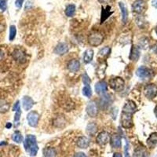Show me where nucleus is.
Here are the masks:
<instances>
[{"label":"nucleus","instance_id":"nucleus-1","mask_svg":"<svg viewBox=\"0 0 157 157\" xmlns=\"http://www.w3.org/2000/svg\"><path fill=\"white\" fill-rule=\"evenodd\" d=\"M24 145H25V150L32 156H35L37 155L39 147H38L37 141H36V137L34 135L29 134L26 136L25 141H24Z\"/></svg>","mask_w":157,"mask_h":157},{"label":"nucleus","instance_id":"nucleus-2","mask_svg":"<svg viewBox=\"0 0 157 157\" xmlns=\"http://www.w3.org/2000/svg\"><path fill=\"white\" fill-rule=\"evenodd\" d=\"M104 40V36L98 32H92L88 37V42L92 47H98L100 46Z\"/></svg>","mask_w":157,"mask_h":157},{"label":"nucleus","instance_id":"nucleus-3","mask_svg":"<svg viewBox=\"0 0 157 157\" xmlns=\"http://www.w3.org/2000/svg\"><path fill=\"white\" fill-rule=\"evenodd\" d=\"M109 85H110L111 88L114 90L115 91L120 92V91H122L124 89L125 82L120 77H116V78H112L109 81Z\"/></svg>","mask_w":157,"mask_h":157},{"label":"nucleus","instance_id":"nucleus-4","mask_svg":"<svg viewBox=\"0 0 157 157\" xmlns=\"http://www.w3.org/2000/svg\"><path fill=\"white\" fill-rule=\"evenodd\" d=\"M136 75L142 79H148L153 76V72L150 68L145 66H141L136 71Z\"/></svg>","mask_w":157,"mask_h":157},{"label":"nucleus","instance_id":"nucleus-5","mask_svg":"<svg viewBox=\"0 0 157 157\" xmlns=\"http://www.w3.org/2000/svg\"><path fill=\"white\" fill-rule=\"evenodd\" d=\"M144 94L148 99L152 100L157 95V86L153 83L148 84L144 89Z\"/></svg>","mask_w":157,"mask_h":157},{"label":"nucleus","instance_id":"nucleus-6","mask_svg":"<svg viewBox=\"0 0 157 157\" xmlns=\"http://www.w3.org/2000/svg\"><path fill=\"white\" fill-rule=\"evenodd\" d=\"M132 115L130 113H122L121 115V125L124 128H131L133 127Z\"/></svg>","mask_w":157,"mask_h":157},{"label":"nucleus","instance_id":"nucleus-7","mask_svg":"<svg viewBox=\"0 0 157 157\" xmlns=\"http://www.w3.org/2000/svg\"><path fill=\"white\" fill-rule=\"evenodd\" d=\"M39 116L36 112L34 111H32L28 114L27 116V120L28 123H29V126L32 127H37L38 123H39Z\"/></svg>","mask_w":157,"mask_h":157},{"label":"nucleus","instance_id":"nucleus-8","mask_svg":"<svg viewBox=\"0 0 157 157\" xmlns=\"http://www.w3.org/2000/svg\"><path fill=\"white\" fill-rule=\"evenodd\" d=\"M86 112L90 117H96L98 113V106L94 101H90L86 105Z\"/></svg>","mask_w":157,"mask_h":157},{"label":"nucleus","instance_id":"nucleus-9","mask_svg":"<svg viewBox=\"0 0 157 157\" xmlns=\"http://www.w3.org/2000/svg\"><path fill=\"white\" fill-rule=\"evenodd\" d=\"M12 56L13 58L20 64H23L26 61V54L21 50H15L13 52Z\"/></svg>","mask_w":157,"mask_h":157},{"label":"nucleus","instance_id":"nucleus-10","mask_svg":"<svg viewBox=\"0 0 157 157\" xmlns=\"http://www.w3.org/2000/svg\"><path fill=\"white\" fill-rule=\"evenodd\" d=\"M132 10L137 13H141L145 10V2L143 0H137L133 3Z\"/></svg>","mask_w":157,"mask_h":157},{"label":"nucleus","instance_id":"nucleus-11","mask_svg":"<svg viewBox=\"0 0 157 157\" xmlns=\"http://www.w3.org/2000/svg\"><path fill=\"white\" fill-rule=\"evenodd\" d=\"M136 110H137V106H136L135 103L132 101H127L123 108V113H130V114L135 113Z\"/></svg>","mask_w":157,"mask_h":157},{"label":"nucleus","instance_id":"nucleus-12","mask_svg":"<svg viewBox=\"0 0 157 157\" xmlns=\"http://www.w3.org/2000/svg\"><path fill=\"white\" fill-rule=\"evenodd\" d=\"M109 140H110V136H109V133L105 132V131L101 132L97 137V142L101 145H106Z\"/></svg>","mask_w":157,"mask_h":157},{"label":"nucleus","instance_id":"nucleus-13","mask_svg":"<svg viewBox=\"0 0 157 157\" xmlns=\"http://www.w3.org/2000/svg\"><path fill=\"white\" fill-rule=\"evenodd\" d=\"M68 51V47L66 43H61L56 46L54 49V53L57 55H64Z\"/></svg>","mask_w":157,"mask_h":157},{"label":"nucleus","instance_id":"nucleus-14","mask_svg":"<svg viewBox=\"0 0 157 157\" xmlns=\"http://www.w3.org/2000/svg\"><path fill=\"white\" fill-rule=\"evenodd\" d=\"M107 83L105 81L98 82L95 85V91L98 94H105L107 91Z\"/></svg>","mask_w":157,"mask_h":157},{"label":"nucleus","instance_id":"nucleus-15","mask_svg":"<svg viewBox=\"0 0 157 157\" xmlns=\"http://www.w3.org/2000/svg\"><path fill=\"white\" fill-rule=\"evenodd\" d=\"M111 146L114 148H120L122 145L121 137L119 134H113L110 138Z\"/></svg>","mask_w":157,"mask_h":157},{"label":"nucleus","instance_id":"nucleus-16","mask_svg":"<svg viewBox=\"0 0 157 157\" xmlns=\"http://www.w3.org/2000/svg\"><path fill=\"white\" fill-rule=\"evenodd\" d=\"M22 105H23L24 109L25 111L30 110L34 105V101L32 100V98L29 96H25L22 99Z\"/></svg>","mask_w":157,"mask_h":157},{"label":"nucleus","instance_id":"nucleus-17","mask_svg":"<svg viewBox=\"0 0 157 157\" xmlns=\"http://www.w3.org/2000/svg\"><path fill=\"white\" fill-rule=\"evenodd\" d=\"M119 6L120 8V10H121L122 21L123 24H126L127 21V19H128V10H127V6H126L125 4L121 2L119 3Z\"/></svg>","mask_w":157,"mask_h":157},{"label":"nucleus","instance_id":"nucleus-18","mask_svg":"<svg viewBox=\"0 0 157 157\" xmlns=\"http://www.w3.org/2000/svg\"><path fill=\"white\" fill-rule=\"evenodd\" d=\"M68 68L71 72H76L80 68V62L78 60H71L68 64Z\"/></svg>","mask_w":157,"mask_h":157},{"label":"nucleus","instance_id":"nucleus-19","mask_svg":"<svg viewBox=\"0 0 157 157\" xmlns=\"http://www.w3.org/2000/svg\"><path fill=\"white\" fill-rule=\"evenodd\" d=\"M140 57V50L136 46H133L130 50V59L133 61H137Z\"/></svg>","mask_w":157,"mask_h":157},{"label":"nucleus","instance_id":"nucleus-20","mask_svg":"<svg viewBox=\"0 0 157 157\" xmlns=\"http://www.w3.org/2000/svg\"><path fill=\"white\" fill-rule=\"evenodd\" d=\"M98 131V125L95 123H88L86 128V132L88 135L93 136Z\"/></svg>","mask_w":157,"mask_h":157},{"label":"nucleus","instance_id":"nucleus-21","mask_svg":"<svg viewBox=\"0 0 157 157\" xmlns=\"http://www.w3.org/2000/svg\"><path fill=\"white\" fill-rule=\"evenodd\" d=\"M90 141L86 137H80L77 140V145L80 148H86L89 146Z\"/></svg>","mask_w":157,"mask_h":157},{"label":"nucleus","instance_id":"nucleus-22","mask_svg":"<svg viewBox=\"0 0 157 157\" xmlns=\"http://www.w3.org/2000/svg\"><path fill=\"white\" fill-rule=\"evenodd\" d=\"M113 12L111 11V6H107L105 9L102 7V11H101V23H103L109 16H111V14L113 13Z\"/></svg>","mask_w":157,"mask_h":157},{"label":"nucleus","instance_id":"nucleus-23","mask_svg":"<svg viewBox=\"0 0 157 157\" xmlns=\"http://www.w3.org/2000/svg\"><path fill=\"white\" fill-rule=\"evenodd\" d=\"M147 144L151 148H153L157 145V133H153L147 140Z\"/></svg>","mask_w":157,"mask_h":157},{"label":"nucleus","instance_id":"nucleus-24","mask_svg":"<svg viewBox=\"0 0 157 157\" xmlns=\"http://www.w3.org/2000/svg\"><path fill=\"white\" fill-rule=\"evenodd\" d=\"M94 57V50H91V49H88L85 51L83 55V61L86 64L90 62L92 60H93Z\"/></svg>","mask_w":157,"mask_h":157},{"label":"nucleus","instance_id":"nucleus-25","mask_svg":"<svg viewBox=\"0 0 157 157\" xmlns=\"http://www.w3.org/2000/svg\"><path fill=\"white\" fill-rule=\"evenodd\" d=\"M64 13H65V15L67 17H73L75 13V6L74 4H69V5H68L66 6V8H65Z\"/></svg>","mask_w":157,"mask_h":157},{"label":"nucleus","instance_id":"nucleus-26","mask_svg":"<svg viewBox=\"0 0 157 157\" xmlns=\"http://www.w3.org/2000/svg\"><path fill=\"white\" fill-rule=\"evenodd\" d=\"M44 157H55L56 150L54 148H45L43 149Z\"/></svg>","mask_w":157,"mask_h":157},{"label":"nucleus","instance_id":"nucleus-27","mask_svg":"<svg viewBox=\"0 0 157 157\" xmlns=\"http://www.w3.org/2000/svg\"><path fill=\"white\" fill-rule=\"evenodd\" d=\"M10 109V105L4 99H0V113H3L7 112Z\"/></svg>","mask_w":157,"mask_h":157},{"label":"nucleus","instance_id":"nucleus-28","mask_svg":"<svg viewBox=\"0 0 157 157\" xmlns=\"http://www.w3.org/2000/svg\"><path fill=\"white\" fill-rule=\"evenodd\" d=\"M12 139L13 141H15V142L21 143L23 141V136L21 135V134L20 131L17 130V131H15V132L13 133V134Z\"/></svg>","mask_w":157,"mask_h":157},{"label":"nucleus","instance_id":"nucleus-29","mask_svg":"<svg viewBox=\"0 0 157 157\" xmlns=\"http://www.w3.org/2000/svg\"><path fill=\"white\" fill-rule=\"evenodd\" d=\"M111 52V48L109 47H106L105 48H102L100 50V51L98 52V56L99 57H107Z\"/></svg>","mask_w":157,"mask_h":157},{"label":"nucleus","instance_id":"nucleus-30","mask_svg":"<svg viewBox=\"0 0 157 157\" xmlns=\"http://www.w3.org/2000/svg\"><path fill=\"white\" fill-rule=\"evenodd\" d=\"M16 34H17L16 27H15L14 25H11L10 27V37H9L10 41H13V40L15 39V37H16Z\"/></svg>","mask_w":157,"mask_h":157},{"label":"nucleus","instance_id":"nucleus-31","mask_svg":"<svg viewBox=\"0 0 157 157\" xmlns=\"http://www.w3.org/2000/svg\"><path fill=\"white\" fill-rule=\"evenodd\" d=\"M133 157H145V151L144 148H137L134 151V153Z\"/></svg>","mask_w":157,"mask_h":157},{"label":"nucleus","instance_id":"nucleus-32","mask_svg":"<svg viewBox=\"0 0 157 157\" xmlns=\"http://www.w3.org/2000/svg\"><path fill=\"white\" fill-rule=\"evenodd\" d=\"M82 94L84 96L87 97V98H90L92 95V90H91L90 85H86L82 89Z\"/></svg>","mask_w":157,"mask_h":157},{"label":"nucleus","instance_id":"nucleus-33","mask_svg":"<svg viewBox=\"0 0 157 157\" xmlns=\"http://www.w3.org/2000/svg\"><path fill=\"white\" fill-rule=\"evenodd\" d=\"M110 96L109 95H105L102 97L101 100V106H108L110 104Z\"/></svg>","mask_w":157,"mask_h":157},{"label":"nucleus","instance_id":"nucleus-34","mask_svg":"<svg viewBox=\"0 0 157 157\" xmlns=\"http://www.w3.org/2000/svg\"><path fill=\"white\" fill-rule=\"evenodd\" d=\"M82 82H83V83L85 84V85H90V83L91 82L90 78V77L88 76V75L86 73H84L83 75H82Z\"/></svg>","mask_w":157,"mask_h":157},{"label":"nucleus","instance_id":"nucleus-35","mask_svg":"<svg viewBox=\"0 0 157 157\" xmlns=\"http://www.w3.org/2000/svg\"><path fill=\"white\" fill-rule=\"evenodd\" d=\"M21 108H19V109L16 111V114H15L14 116V122L16 123L19 122L20 118H21Z\"/></svg>","mask_w":157,"mask_h":157},{"label":"nucleus","instance_id":"nucleus-36","mask_svg":"<svg viewBox=\"0 0 157 157\" xmlns=\"http://www.w3.org/2000/svg\"><path fill=\"white\" fill-rule=\"evenodd\" d=\"M7 8V5H6V0H0V9L2 11H5Z\"/></svg>","mask_w":157,"mask_h":157},{"label":"nucleus","instance_id":"nucleus-37","mask_svg":"<svg viewBox=\"0 0 157 157\" xmlns=\"http://www.w3.org/2000/svg\"><path fill=\"white\" fill-rule=\"evenodd\" d=\"M124 155L125 157H130V153L128 152V149H129V144H128V141H126V145L124 147Z\"/></svg>","mask_w":157,"mask_h":157},{"label":"nucleus","instance_id":"nucleus-38","mask_svg":"<svg viewBox=\"0 0 157 157\" xmlns=\"http://www.w3.org/2000/svg\"><path fill=\"white\" fill-rule=\"evenodd\" d=\"M25 0H16L15 1V6L18 9H21L22 7V5H23V2Z\"/></svg>","mask_w":157,"mask_h":157},{"label":"nucleus","instance_id":"nucleus-39","mask_svg":"<svg viewBox=\"0 0 157 157\" xmlns=\"http://www.w3.org/2000/svg\"><path fill=\"white\" fill-rule=\"evenodd\" d=\"M74 157H87L86 155V154L83 153V152H77L74 155Z\"/></svg>","mask_w":157,"mask_h":157},{"label":"nucleus","instance_id":"nucleus-40","mask_svg":"<svg viewBox=\"0 0 157 157\" xmlns=\"http://www.w3.org/2000/svg\"><path fill=\"white\" fill-rule=\"evenodd\" d=\"M19 108H20V102L17 101L16 103L14 104V105H13V111H15V112H16V111Z\"/></svg>","mask_w":157,"mask_h":157},{"label":"nucleus","instance_id":"nucleus-41","mask_svg":"<svg viewBox=\"0 0 157 157\" xmlns=\"http://www.w3.org/2000/svg\"><path fill=\"white\" fill-rule=\"evenodd\" d=\"M152 5L154 7L157 9V0H152Z\"/></svg>","mask_w":157,"mask_h":157},{"label":"nucleus","instance_id":"nucleus-42","mask_svg":"<svg viewBox=\"0 0 157 157\" xmlns=\"http://www.w3.org/2000/svg\"><path fill=\"white\" fill-rule=\"evenodd\" d=\"M113 157H123V155H122V154L120 153V152H116V153H114V155H113Z\"/></svg>","mask_w":157,"mask_h":157},{"label":"nucleus","instance_id":"nucleus-43","mask_svg":"<svg viewBox=\"0 0 157 157\" xmlns=\"http://www.w3.org/2000/svg\"><path fill=\"white\" fill-rule=\"evenodd\" d=\"M3 57H4L3 52H2V50H0V61H1V60H2V59H3Z\"/></svg>","mask_w":157,"mask_h":157},{"label":"nucleus","instance_id":"nucleus-44","mask_svg":"<svg viewBox=\"0 0 157 157\" xmlns=\"http://www.w3.org/2000/svg\"><path fill=\"white\" fill-rule=\"evenodd\" d=\"M6 128L10 129V128L11 127H12V124H11L10 123H8L7 124H6Z\"/></svg>","mask_w":157,"mask_h":157},{"label":"nucleus","instance_id":"nucleus-45","mask_svg":"<svg viewBox=\"0 0 157 157\" xmlns=\"http://www.w3.org/2000/svg\"><path fill=\"white\" fill-rule=\"evenodd\" d=\"M154 113H155V116H156V118H157V105L155 106V109H154Z\"/></svg>","mask_w":157,"mask_h":157},{"label":"nucleus","instance_id":"nucleus-46","mask_svg":"<svg viewBox=\"0 0 157 157\" xmlns=\"http://www.w3.org/2000/svg\"><path fill=\"white\" fill-rule=\"evenodd\" d=\"M99 1H100L101 2H108L109 0H99Z\"/></svg>","mask_w":157,"mask_h":157},{"label":"nucleus","instance_id":"nucleus-47","mask_svg":"<svg viewBox=\"0 0 157 157\" xmlns=\"http://www.w3.org/2000/svg\"><path fill=\"white\" fill-rule=\"evenodd\" d=\"M155 32H156V35H157V26L156 28H155Z\"/></svg>","mask_w":157,"mask_h":157}]
</instances>
